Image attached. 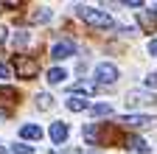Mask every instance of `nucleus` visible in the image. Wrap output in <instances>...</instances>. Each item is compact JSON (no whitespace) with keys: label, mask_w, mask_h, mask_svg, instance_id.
Segmentation results:
<instances>
[{"label":"nucleus","mask_w":157,"mask_h":154,"mask_svg":"<svg viewBox=\"0 0 157 154\" xmlns=\"http://www.w3.org/2000/svg\"><path fill=\"white\" fill-rule=\"evenodd\" d=\"M65 154H82V148H67Z\"/></svg>","instance_id":"23"},{"label":"nucleus","mask_w":157,"mask_h":154,"mask_svg":"<svg viewBox=\"0 0 157 154\" xmlns=\"http://www.w3.org/2000/svg\"><path fill=\"white\" fill-rule=\"evenodd\" d=\"M51 140L56 143V146H62L65 140H67V123H62V121H56V123H51Z\"/></svg>","instance_id":"9"},{"label":"nucleus","mask_w":157,"mask_h":154,"mask_svg":"<svg viewBox=\"0 0 157 154\" xmlns=\"http://www.w3.org/2000/svg\"><path fill=\"white\" fill-rule=\"evenodd\" d=\"M118 79V67L109 65V62H101V65H95V81H101V84H112Z\"/></svg>","instance_id":"4"},{"label":"nucleus","mask_w":157,"mask_h":154,"mask_svg":"<svg viewBox=\"0 0 157 154\" xmlns=\"http://www.w3.org/2000/svg\"><path fill=\"white\" fill-rule=\"evenodd\" d=\"M0 151H3V146H0Z\"/></svg>","instance_id":"24"},{"label":"nucleus","mask_w":157,"mask_h":154,"mask_svg":"<svg viewBox=\"0 0 157 154\" xmlns=\"http://www.w3.org/2000/svg\"><path fill=\"white\" fill-rule=\"evenodd\" d=\"M126 104L129 107H143V104H157V98L146 90H129L126 92Z\"/></svg>","instance_id":"6"},{"label":"nucleus","mask_w":157,"mask_h":154,"mask_svg":"<svg viewBox=\"0 0 157 154\" xmlns=\"http://www.w3.org/2000/svg\"><path fill=\"white\" fill-rule=\"evenodd\" d=\"M48 20H51V11H48V9H39V11L31 17V23H48Z\"/></svg>","instance_id":"17"},{"label":"nucleus","mask_w":157,"mask_h":154,"mask_svg":"<svg viewBox=\"0 0 157 154\" xmlns=\"http://www.w3.org/2000/svg\"><path fill=\"white\" fill-rule=\"evenodd\" d=\"M146 87H157V73H149L146 76Z\"/></svg>","instance_id":"20"},{"label":"nucleus","mask_w":157,"mask_h":154,"mask_svg":"<svg viewBox=\"0 0 157 154\" xmlns=\"http://www.w3.org/2000/svg\"><path fill=\"white\" fill-rule=\"evenodd\" d=\"M3 42H6V28H0V48H3Z\"/></svg>","instance_id":"22"},{"label":"nucleus","mask_w":157,"mask_h":154,"mask_svg":"<svg viewBox=\"0 0 157 154\" xmlns=\"http://www.w3.org/2000/svg\"><path fill=\"white\" fill-rule=\"evenodd\" d=\"M14 154H34V146H25V143H14L11 146Z\"/></svg>","instance_id":"18"},{"label":"nucleus","mask_w":157,"mask_h":154,"mask_svg":"<svg viewBox=\"0 0 157 154\" xmlns=\"http://www.w3.org/2000/svg\"><path fill=\"white\" fill-rule=\"evenodd\" d=\"M121 123L129 129H151L157 126V118L154 115H126V118H121Z\"/></svg>","instance_id":"3"},{"label":"nucleus","mask_w":157,"mask_h":154,"mask_svg":"<svg viewBox=\"0 0 157 154\" xmlns=\"http://www.w3.org/2000/svg\"><path fill=\"white\" fill-rule=\"evenodd\" d=\"M73 53H76L73 42H56V45H51V59H56V62L67 59V56H73Z\"/></svg>","instance_id":"7"},{"label":"nucleus","mask_w":157,"mask_h":154,"mask_svg":"<svg viewBox=\"0 0 157 154\" xmlns=\"http://www.w3.org/2000/svg\"><path fill=\"white\" fill-rule=\"evenodd\" d=\"M78 14H82V20H84L87 25H93V28H112V25H115V23H112V17H109L107 11H101V9L78 6Z\"/></svg>","instance_id":"1"},{"label":"nucleus","mask_w":157,"mask_h":154,"mask_svg":"<svg viewBox=\"0 0 157 154\" xmlns=\"http://www.w3.org/2000/svg\"><path fill=\"white\" fill-rule=\"evenodd\" d=\"M137 23H140V28L146 34H154L157 31V11L154 9H140L137 11Z\"/></svg>","instance_id":"5"},{"label":"nucleus","mask_w":157,"mask_h":154,"mask_svg":"<svg viewBox=\"0 0 157 154\" xmlns=\"http://www.w3.org/2000/svg\"><path fill=\"white\" fill-rule=\"evenodd\" d=\"M36 107H39V109H51V107H53V98H51V95H45V92H39V95H36Z\"/></svg>","instance_id":"16"},{"label":"nucleus","mask_w":157,"mask_h":154,"mask_svg":"<svg viewBox=\"0 0 157 154\" xmlns=\"http://www.w3.org/2000/svg\"><path fill=\"white\" fill-rule=\"evenodd\" d=\"M11 73H14V67H11V65L0 62V79H11Z\"/></svg>","instance_id":"19"},{"label":"nucleus","mask_w":157,"mask_h":154,"mask_svg":"<svg viewBox=\"0 0 157 154\" xmlns=\"http://www.w3.org/2000/svg\"><path fill=\"white\" fill-rule=\"evenodd\" d=\"M65 79H67V73H65L62 67H53V70H48V81H51V84H62Z\"/></svg>","instance_id":"13"},{"label":"nucleus","mask_w":157,"mask_h":154,"mask_svg":"<svg viewBox=\"0 0 157 154\" xmlns=\"http://www.w3.org/2000/svg\"><path fill=\"white\" fill-rule=\"evenodd\" d=\"M126 148H132V151H140V154H146V151H149V143H146L143 137H129V140H126Z\"/></svg>","instance_id":"11"},{"label":"nucleus","mask_w":157,"mask_h":154,"mask_svg":"<svg viewBox=\"0 0 157 154\" xmlns=\"http://www.w3.org/2000/svg\"><path fill=\"white\" fill-rule=\"evenodd\" d=\"M70 112H82V109H90V101L84 98L82 92H70L67 95V104H65Z\"/></svg>","instance_id":"8"},{"label":"nucleus","mask_w":157,"mask_h":154,"mask_svg":"<svg viewBox=\"0 0 157 154\" xmlns=\"http://www.w3.org/2000/svg\"><path fill=\"white\" fill-rule=\"evenodd\" d=\"M14 73L20 76V79H34V76L39 73V65L36 59H31V56H14Z\"/></svg>","instance_id":"2"},{"label":"nucleus","mask_w":157,"mask_h":154,"mask_svg":"<svg viewBox=\"0 0 157 154\" xmlns=\"http://www.w3.org/2000/svg\"><path fill=\"white\" fill-rule=\"evenodd\" d=\"M28 42H31V34H28V31H17V36H14V45H17V48H25Z\"/></svg>","instance_id":"15"},{"label":"nucleus","mask_w":157,"mask_h":154,"mask_svg":"<svg viewBox=\"0 0 157 154\" xmlns=\"http://www.w3.org/2000/svg\"><path fill=\"white\" fill-rule=\"evenodd\" d=\"M17 101V92L11 87H0V104H14Z\"/></svg>","instance_id":"14"},{"label":"nucleus","mask_w":157,"mask_h":154,"mask_svg":"<svg viewBox=\"0 0 157 154\" xmlns=\"http://www.w3.org/2000/svg\"><path fill=\"white\" fill-rule=\"evenodd\" d=\"M20 137H23V140H39V137H42V129L34 126V123H25L23 129H20Z\"/></svg>","instance_id":"10"},{"label":"nucleus","mask_w":157,"mask_h":154,"mask_svg":"<svg viewBox=\"0 0 157 154\" xmlns=\"http://www.w3.org/2000/svg\"><path fill=\"white\" fill-rule=\"evenodd\" d=\"M149 53H151V56H157V39H151V42H149Z\"/></svg>","instance_id":"21"},{"label":"nucleus","mask_w":157,"mask_h":154,"mask_svg":"<svg viewBox=\"0 0 157 154\" xmlns=\"http://www.w3.org/2000/svg\"><path fill=\"white\" fill-rule=\"evenodd\" d=\"M90 112H93V118H109V115H112V107L109 104H93Z\"/></svg>","instance_id":"12"}]
</instances>
